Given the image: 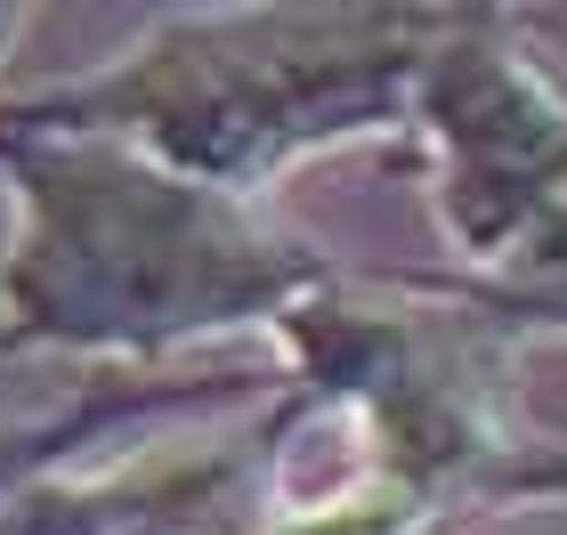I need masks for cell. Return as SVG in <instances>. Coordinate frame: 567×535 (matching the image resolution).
<instances>
[{"label":"cell","mask_w":567,"mask_h":535,"mask_svg":"<svg viewBox=\"0 0 567 535\" xmlns=\"http://www.w3.org/2000/svg\"><path fill=\"white\" fill-rule=\"evenodd\" d=\"M454 285L478 292L519 341L527 333H567V203L551 212V227L511 268H495V276H454Z\"/></svg>","instance_id":"5"},{"label":"cell","mask_w":567,"mask_h":535,"mask_svg":"<svg viewBox=\"0 0 567 535\" xmlns=\"http://www.w3.org/2000/svg\"><path fill=\"white\" fill-rule=\"evenodd\" d=\"M227 373H203L195 390H122V398H97V405H82V414H58V422H33V430H0V495L17 487L33 463H49L58 446H73V439H90V430H106L114 414H138V405H163V398H203V390H219Z\"/></svg>","instance_id":"6"},{"label":"cell","mask_w":567,"mask_h":535,"mask_svg":"<svg viewBox=\"0 0 567 535\" xmlns=\"http://www.w3.org/2000/svg\"><path fill=\"white\" fill-rule=\"evenodd\" d=\"M9 251H0V341L154 357L236 325H276L317 292L332 260L268 195L163 163L138 138L0 114Z\"/></svg>","instance_id":"1"},{"label":"cell","mask_w":567,"mask_h":535,"mask_svg":"<svg viewBox=\"0 0 567 535\" xmlns=\"http://www.w3.org/2000/svg\"><path fill=\"white\" fill-rule=\"evenodd\" d=\"M276 341L308 381L300 405L349 414L365 479H398L454 519L567 503V439H544L519 405V333L462 292L454 268H332L276 317Z\"/></svg>","instance_id":"3"},{"label":"cell","mask_w":567,"mask_h":535,"mask_svg":"<svg viewBox=\"0 0 567 535\" xmlns=\"http://www.w3.org/2000/svg\"><path fill=\"white\" fill-rule=\"evenodd\" d=\"M24 17H33V0H0V58H9V41L24 33Z\"/></svg>","instance_id":"7"},{"label":"cell","mask_w":567,"mask_h":535,"mask_svg":"<svg viewBox=\"0 0 567 535\" xmlns=\"http://www.w3.org/2000/svg\"><path fill=\"white\" fill-rule=\"evenodd\" d=\"M405 131L462 276L511 268L567 203V49L527 0H437Z\"/></svg>","instance_id":"4"},{"label":"cell","mask_w":567,"mask_h":535,"mask_svg":"<svg viewBox=\"0 0 567 535\" xmlns=\"http://www.w3.org/2000/svg\"><path fill=\"white\" fill-rule=\"evenodd\" d=\"M430 9L437 0H212L0 114L114 131L195 178L268 195L324 146L405 131Z\"/></svg>","instance_id":"2"}]
</instances>
